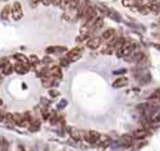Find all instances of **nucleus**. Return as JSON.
I'll return each instance as SVG.
<instances>
[{"label": "nucleus", "mask_w": 160, "mask_h": 151, "mask_svg": "<svg viewBox=\"0 0 160 151\" xmlns=\"http://www.w3.org/2000/svg\"><path fill=\"white\" fill-rule=\"evenodd\" d=\"M138 44H135L134 41H128V40H125V42L122 44V46L120 47V49H118L115 52H116V55L119 56V57H126L128 55H130L132 51H135V50H138Z\"/></svg>", "instance_id": "obj_1"}, {"label": "nucleus", "mask_w": 160, "mask_h": 151, "mask_svg": "<svg viewBox=\"0 0 160 151\" xmlns=\"http://www.w3.org/2000/svg\"><path fill=\"white\" fill-rule=\"evenodd\" d=\"M11 17L15 21L21 20V17H22V7H21V4L19 1H15L11 5Z\"/></svg>", "instance_id": "obj_2"}, {"label": "nucleus", "mask_w": 160, "mask_h": 151, "mask_svg": "<svg viewBox=\"0 0 160 151\" xmlns=\"http://www.w3.org/2000/svg\"><path fill=\"white\" fill-rule=\"evenodd\" d=\"M101 44H102L101 36H94V37L90 36V37L86 40V46H88L90 50H96V49H99V47L101 46Z\"/></svg>", "instance_id": "obj_3"}, {"label": "nucleus", "mask_w": 160, "mask_h": 151, "mask_svg": "<svg viewBox=\"0 0 160 151\" xmlns=\"http://www.w3.org/2000/svg\"><path fill=\"white\" fill-rule=\"evenodd\" d=\"M81 54H82V47H79V46H78V47H74V49H71L70 51H68L66 57L69 59L70 62H74V61H76V60L80 59Z\"/></svg>", "instance_id": "obj_4"}, {"label": "nucleus", "mask_w": 160, "mask_h": 151, "mask_svg": "<svg viewBox=\"0 0 160 151\" xmlns=\"http://www.w3.org/2000/svg\"><path fill=\"white\" fill-rule=\"evenodd\" d=\"M82 136L89 144H96L99 137H100V134L98 131H95V130H90V131H86L85 135H82Z\"/></svg>", "instance_id": "obj_5"}, {"label": "nucleus", "mask_w": 160, "mask_h": 151, "mask_svg": "<svg viewBox=\"0 0 160 151\" xmlns=\"http://www.w3.org/2000/svg\"><path fill=\"white\" fill-rule=\"evenodd\" d=\"M30 64H24V62H20V61H16V64L14 65V71L20 74V75H24L26 74L29 70H30Z\"/></svg>", "instance_id": "obj_6"}, {"label": "nucleus", "mask_w": 160, "mask_h": 151, "mask_svg": "<svg viewBox=\"0 0 160 151\" xmlns=\"http://www.w3.org/2000/svg\"><path fill=\"white\" fill-rule=\"evenodd\" d=\"M68 132H69V135H70V137L74 140V141H76V142H79V141H81L82 140V132L79 130V129H76V127H69L68 129Z\"/></svg>", "instance_id": "obj_7"}, {"label": "nucleus", "mask_w": 160, "mask_h": 151, "mask_svg": "<svg viewBox=\"0 0 160 151\" xmlns=\"http://www.w3.org/2000/svg\"><path fill=\"white\" fill-rule=\"evenodd\" d=\"M60 67L61 66H58V65H54V66L49 67V74L52 77H55L56 80H61V77H62V72H61V69Z\"/></svg>", "instance_id": "obj_8"}, {"label": "nucleus", "mask_w": 160, "mask_h": 151, "mask_svg": "<svg viewBox=\"0 0 160 151\" xmlns=\"http://www.w3.org/2000/svg\"><path fill=\"white\" fill-rule=\"evenodd\" d=\"M119 144L121 146H124V147H130L132 145V136H130L128 134L121 135L120 139H119Z\"/></svg>", "instance_id": "obj_9"}, {"label": "nucleus", "mask_w": 160, "mask_h": 151, "mask_svg": "<svg viewBox=\"0 0 160 151\" xmlns=\"http://www.w3.org/2000/svg\"><path fill=\"white\" fill-rule=\"evenodd\" d=\"M149 130L146 129V127H140V129H136L135 131H134V137L135 139H138V140H141V139H145L148 135H149Z\"/></svg>", "instance_id": "obj_10"}, {"label": "nucleus", "mask_w": 160, "mask_h": 151, "mask_svg": "<svg viewBox=\"0 0 160 151\" xmlns=\"http://www.w3.org/2000/svg\"><path fill=\"white\" fill-rule=\"evenodd\" d=\"M128 82H129L128 77H125V76H121V77H118V79H116L114 82H112V87H114V89L124 87V86H126V85H128Z\"/></svg>", "instance_id": "obj_11"}, {"label": "nucleus", "mask_w": 160, "mask_h": 151, "mask_svg": "<svg viewBox=\"0 0 160 151\" xmlns=\"http://www.w3.org/2000/svg\"><path fill=\"white\" fill-rule=\"evenodd\" d=\"M116 34V31L114 30V29H106L105 31H102L101 32V39H102V41H108V40H110L114 35Z\"/></svg>", "instance_id": "obj_12"}, {"label": "nucleus", "mask_w": 160, "mask_h": 151, "mask_svg": "<svg viewBox=\"0 0 160 151\" xmlns=\"http://www.w3.org/2000/svg\"><path fill=\"white\" fill-rule=\"evenodd\" d=\"M148 6H149L151 12H159L160 11V1L159 0H150Z\"/></svg>", "instance_id": "obj_13"}, {"label": "nucleus", "mask_w": 160, "mask_h": 151, "mask_svg": "<svg viewBox=\"0 0 160 151\" xmlns=\"http://www.w3.org/2000/svg\"><path fill=\"white\" fill-rule=\"evenodd\" d=\"M12 71H14V65L10 64L9 61H6V62L2 65V67H1V72H2V75H10Z\"/></svg>", "instance_id": "obj_14"}, {"label": "nucleus", "mask_w": 160, "mask_h": 151, "mask_svg": "<svg viewBox=\"0 0 160 151\" xmlns=\"http://www.w3.org/2000/svg\"><path fill=\"white\" fill-rule=\"evenodd\" d=\"M10 16H11V6H10V5H6V6L1 10L0 17H1L2 20H8Z\"/></svg>", "instance_id": "obj_15"}, {"label": "nucleus", "mask_w": 160, "mask_h": 151, "mask_svg": "<svg viewBox=\"0 0 160 151\" xmlns=\"http://www.w3.org/2000/svg\"><path fill=\"white\" fill-rule=\"evenodd\" d=\"M98 142L100 144L101 149H105L106 146H109V145H110V142H111V139H110L109 136H106V135H102V136H100V137H99Z\"/></svg>", "instance_id": "obj_16"}, {"label": "nucleus", "mask_w": 160, "mask_h": 151, "mask_svg": "<svg viewBox=\"0 0 160 151\" xmlns=\"http://www.w3.org/2000/svg\"><path fill=\"white\" fill-rule=\"evenodd\" d=\"M39 129H40V121H39V120L32 119V120H31V122L29 124V130H30L31 132H35V131H38Z\"/></svg>", "instance_id": "obj_17"}, {"label": "nucleus", "mask_w": 160, "mask_h": 151, "mask_svg": "<svg viewBox=\"0 0 160 151\" xmlns=\"http://www.w3.org/2000/svg\"><path fill=\"white\" fill-rule=\"evenodd\" d=\"M14 59L16 61H20V62H24V64H29V59L25 55H22V54H15L14 55Z\"/></svg>", "instance_id": "obj_18"}, {"label": "nucleus", "mask_w": 160, "mask_h": 151, "mask_svg": "<svg viewBox=\"0 0 160 151\" xmlns=\"http://www.w3.org/2000/svg\"><path fill=\"white\" fill-rule=\"evenodd\" d=\"M28 59H29V64H30L31 66H38L39 62H40V59H39L36 55H31V56H29Z\"/></svg>", "instance_id": "obj_19"}, {"label": "nucleus", "mask_w": 160, "mask_h": 151, "mask_svg": "<svg viewBox=\"0 0 160 151\" xmlns=\"http://www.w3.org/2000/svg\"><path fill=\"white\" fill-rule=\"evenodd\" d=\"M149 100H154V101H160V89L155 90L150 96H149Z\"/></svg>", "instance_id": "obj_20"}, {"label": "nucleus", "mask_w": 160, "mask_h": 151, "mask_svg": "<svg viewBox=\"0 0 160 151\" xmlns=\"http://www.w3.org/2000/svg\"><path fill=\"white\" fill-rule=\"evenodd\" d=\"M69 64H70V61H69V59H68L66 56L60 59V66H62V67H66V66H69Z\"/></svg>", "instance_id": "obj_21"}, {"label": "nucleus", "mask_w": 160, "mask_h": 151, "mask_svg": "<svg viewBox=\"0 0 160 151\" xmlns=\"http://www.w3.org/2000/svg\"><path fill=\"white\" fill-rule=\"evenodd\" d=\"M8 149V142L5 141V139L0 137V150H6Z\"/></svg>", "instance_id": "obj_22"}, {"label": "nucleus", "mask_w": 160, "mask_h": 151, "mask_svg": "<svg viewBox=\"0 0 160 151\" xmlns=\"http://www.w3.org/2000/svg\"><path fill=\"white\" fill-rule=\"evenodd\" d=\"M98 10H100L102 14H109V9L106 7V6H104V5H98Z\"/></svg>", "instance_id": "obj_23"}, {"label": "nucleus", "mask_w": 160, "mask_h": 151, "mask_svg": "<svg viewBox=\"0 0 160 151\" xmlns=\"http://www.w3.org/2000/svg\"><path fill=\"white\" fill-rule=\"evenodd\" d=\"M49 95H50L51 97H56V96H59V95H60V92H59V91H56V90H50V91H49Z\"/></svg>", "instance_id": "obj_24"}, {"label": "nucleus", "mask_w": 160, "mask_h": 151, "mask_svg": "<svg viewBox=\"0 0 160 151\" xmlns=\"http://www.w3.org/2000/svg\"><path fill=\"white\" fill-rule=\"evenodd\" d=\"M42 62H44V64H49V62H51V57H49V56H45V57L42 59Z\"/></svg>", "instance_id": "obj_25"}, {"label": "nucleus", "mask_w": 160, "mask_h": 151, "mask_svg": "<svg viewBox=\"0 0 160 151\" xmlns=\"http://www.w3.org/2000/svg\"><path fill=\"white\" fill-rule=\"evenodd\" d=\"M4 120H5V114L0 110V122H1V121H4Z\"/></svg>", "instance_id": "obj_26"}, {"label": "nucleus", "mask_w": 160, "mask_h": 151, "mask_svg": "<svg viewBox=\"0 0 160 151\" xmlns=\"http://www.w3.org/2000/svg\"><path fill=\"white\" fill-rule=\"evenodd\" d=\"M60 1H61V0H52V4H54L55 6H59V4H60Z\"/></svg>", "instance_id": "obj_27"}, {"label": "nucleus", "mask_w": 160, "mask_h": 151, "mask_svg": "<svg viewBox=\"0 0 160 151\" xmlns=\"http://www.w3.org/2000/svg\"><path fill=\"white\" fill-rule=\"evenodd\" d=\"M1 1H6V0H1Z\"/></svg>", "instance_id": "obj_28"}]
</instances>
